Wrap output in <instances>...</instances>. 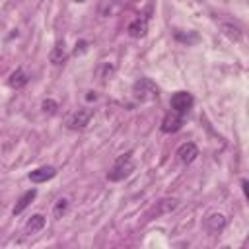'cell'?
<instances>
[{"instance_id":"cell-18","label":"cell","mask_w":249,"mask_h":249,"mask_svg":"<svg viewBox=\"0 0 249 249\" xmlns=\"http://www.w3.org/2000/svg\"><path fill=\"white\" fill-rule=\"evenodd\" d=\"M41 107H43V111H45V113H49V115H54V113H56V109H58V103H56L54 99H45Z\"/></svg>"},{"instance_id":"cell-10","label":"cell","mask_w":249,"mask_h":249,"mask_svg":"<svg viewBox=\"0 0 249 249\" xmlns=\"http://www.w3.org/2000/svg\"><path fill=\"white\" fill-rule=\"evenodd\" d=\"M27 82H29V76H27V72H25L23 68H16V70L10 74V78H8V86H10L12 89H21Z\"/></svg>"},{"instance_id":"cell-4","label":"cell","mask_w":249,"mask_h":249,"mask_svg":"<svg viewBox=\"0 0 249 249\" xmlns=\"http://www.w3.org/2000/svg\"><path fill=\"white\" fill-rule=\"evenodd\" d=\"M91 117H93V109H89V107L78 109V111L68 119V128H70V130H84V128L89 124Z\"/></svg>"},{"instance_id":"cell-12","label":"cell","mask_w":249,"mask_h":249,"mask_svg":"<svg viewBox=\"0 0 249 249\" xmlns=\"http://www.w3.org/2000/svg\"><path fill=\"white\" fill-rule=\"evenodd\" d=\"M37 196V191L35 189H29V191H25L21 196H19V200L16 202V206H14V210H12V214L14 216H18V214H21L31 202H33V198Z\"/></svg>"},{"instance_id":"cell-3","label":"cell","mask_w":249,"mask_h":249,"mask_svg":"<svg viewBox=\"0 0 249 249\" xmlns=\"http://www.w3.org/2000/svg\"><path fill=\"white\" fill-rule=\"evenodd\" d=\"M193 103H195V99H193V95L189 91H175L171 95V101H169L171 109L181 113V115H187V111L193 107Z\"/></svg>"},{"instance_id":"cell-8","label":"cell","mask_w":249,"mask_h":249,"mask_svg":"<svg viewBox=\"0 0 249 249\" xmlns=\"http://www.w3.org/2000/svg\"><path fill=\"white\" fill-rule=\"evenodd\" d=\"M148 19H150V16H142V18H136V19H132L130 23H128V35L132 37V39H140V37H144L146 33H148Z\"/></svg>"},{"instance_id":"cell-14","label":"cell","mask_w":249,"mask_h":249,"mask_svg":"<svg viewBox=\"0 0 249 249\" xmlns=\"http://www.w3.org/2000/svg\"><path fill=\"white\" fill-rule=\"evenodd\" d=\"M177 204H179V200H177V198H161V200L158 202V206L154 208V214H156V216L167 214V212L175 210V208H177Z\"/></svg>"},{"instance_id":"cell-6","label":"cell","mask_w":249,"mask_h":249,"mask_svg":"<svg viewBox=\"0 0 249 249\" xmlns=\"http://www.w3.org/2000/svg\"><path fill=\"white\" fill-rule=\"evenodd\" d=\"M226 216L222 214V212H210L206 218H204V228H206V231L208 233H220L224 228H226Z\"/></svg>"},{"instance_id":"cell-5","label":"cell","mask_w":249,"mask_h":249,"mask_svg":"<svg viewBox=\"0 0 249 249\" xmlns=\"http://www.w3.org/2000/svg\"><path fill=\"white\" fill-rule=\"evenodd\" d=\"M183 121H185V115H181V113H177V111H167L165 115H163V119H161V132H165V134H171V132H177L181 126H183Z\"/></svg>"},{"instance_id":"cell-1","label":"cell","mask_w":249,"mask_h":249,"mask_svg":"<svg viewBox=\"0 0 249 249\" xmlns=\"http://www.w3.org/2000/svg\"><path fill=\"white\" fill-rule=\"evenodd\" d=\"M132 171H134L132 152H124V154H121V156L113 161L111 169L107 171V179H109V181H123V179H126Z\"/></svg>"},{"instance_id":"cell-19","label":"cell","mask_w":249,"mask_h":249,"mask_svg":"<svg viewBox=\"0 0 249 249\" xmlns=\"http://www.w3.org/2000/svg\"><path fill=\"white\" fill-rule=\"evenodd\" d=\"M115 72V66L113 64H105L103 66V74H101V82H107V78H111Z\"/></svg>"},{"instance_id":"cell-20","label":"cell","mask_w":249,"mask_h":249,"mask_svg":"<svg viewBox=\"0 0 249 249\" xmlns=\"http://www.w3.org/2000/svg\"><path fill=\"white\" fill-rule=\"evenodd\" d=\"M95 97H97V95H95V91H88V95H86V99H88V101H91V99H95Z\"/></svg>"},{"instance_id":"cell-17","label":"cell","mask_w":249,"mask_h":249,"mask_svg":"<svg viewBox=\"0 0 249 249\" xmlns=\"http://www.w3.org/2000/svg\"><path fill=\"white\" fill-rule=\"evenodd\" d=\"M175 39H177V41H181V43H187V45H191V43H196V41H198V37H196L195 33H191V35H189V33H187V35H183L181 31H175Z\"/></svg>"},{"instance_id":"cell-11","label":"cell","mask_w":249,"mask_h":249,"mask_svg":"<svg viewBox=\"0 0 249 249\" xmlns=\"http://www.w3.org/2000/svg\"><path fill=\"white\" fill-rule=\"evenodd\" d=\"M220 31H222L230 41H233V43H239V41L243 39V31L239 29V25H233V23H230V21H222V23H220Z\"/></svg>"},{"instance_id":"cell-16","label":"cell","mask_w":249,"mask_h":249,"mask_svg":"<svg viewBox=\"0 0 249 249\" xmlns=\"http://www.w3.org/2000/svg\"><path fill=\"white\" fill-rule=\"evenodd\" d=\"M66 210H68V198H58L56 204H54V208H53V216L56 220H60L66 214Z\"/></svg>"},{"instance_id":"cell-21","label":"cell","mask_w":249,"mask_h":249,"mask_svg":"<svg viewBox=\"0 0 249 249\" xmlns=\"http://www.w3.org/2000/svg\"><path fill=\"white\" fill-rule=\"evenodd\" d=\"M74 2H80V4H82V2H86V0H74Z\"/></svg>"},{"instance_id":"cell-7","label":"cell","mask_w":249,"mask_h":249,"mask_svg":"<svg viewBox=\"0 0 249 249\" xmlns=\"http://www.w3.org/2000/svg\"><path fill=\"white\" fill-rule=\"evenodd\" d=\"M196 156H198V148H196V144H193V142H185V144H181V146L177 148V160H179L183 165L193 163V161L196 160Z\"/></svg>"},{"instance_id":"cell-2","label":"cell","mask_w":249,"mask_h":249,"mask_svg":"<svg viewBox=\"0 0 249 249\" xmlns=\"http://www.w3.org/2000/svg\"><path fill=\"white\" fill-rule=\"evenodd\" d=\"M132 97L140 103H150L158 99V86L150 78H138L132 84Z\"/></svg>"},{"instance_id":"cell-9","label":"cell","mask_w":249,"mask_h":249,"mask_svg":"<svg viewBox=\"0 0 249 249\" xmlns=\"http://www.w3.org/2000/svg\"><path fill=\"white\" fill-rule=\"evenodd\" d=\"M54 175H56V167H53V165H43V167L33 169V171L29 173V179H31L33 183H45V181L53 179Z\"/></svg>"},{"instance_id":"cell-13","label":"cell","mask_w":249,"mask_h":249,"mask_svg":"<svg viewBox=\"0 0 249 249\" xmlns=\"http://www.w3.org/2000/svg\"><path fill=\"white\" fill-rule=\"evenodd\" d=\"M45 228V216L43 214H33L29 220H27V224H25V233H37V231H41Z\"/></svg>"},{"instance_id":"cell-15","label":"cell","mask_w":249,"mask_h":249,"mask_svg":"<svg viewBox=\"0 0 249 249\" xmlns=\"http://www.w3.org/2000/svg\"><path fill=\"white\" fill-rule=\"evenodd\" d=\"M49 60H51V64H54V66L64 64V62H66V51H64V47H62V45L53 47V51L49 53Z\"/></svg>"}]
</instances>
